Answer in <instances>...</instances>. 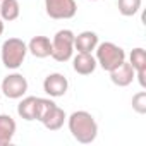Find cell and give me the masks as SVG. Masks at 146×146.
Segmentation results:
<instances>
[{
    "label": "cell",
    "mask_w": 146,
    "mask_h": 146,
    "mask_svg": "<svg viewBox=\"0 0 146 146\" xmlns=\"http://www.w3.org/2000/svg\"><path fill=\"white\" fill-rule=\"evenodd\" d=\"M17 131L16 120L9 113H0V146H7L12 143Z\"/></svg>",
    "instance_id": "4fadbf2b"
},
{
    "label": "cell",
    "mask_w": 146,
    "mask_h": 146,
    "mask_svg": "<svg viewBox=\"0 0 146 146\" xmlns=\"http://www.w3.org/2000/svg\"><path fill=\"white\" fill-rule=\"evenodd\" d=\"M65 119H67L65 112H64L58 105H55V107L41 119V124H43L48 131H58V129H62Z\"/></svg>",
    "instance_id": "5bb4252c"
},
{
    "label": "cell",
    "mask_w": 146,
    "mask_h": 146,
    "mask_svg": "<svg viewBox=\"0 0 146 146\" xmlns=\"http://www.w3.org/2000/svg\"><path fill=\"white\" fill-rule=\"evenodd\" d=\"M57 103L53 102V100H50V98H36V115H35V120H40L41 122V119L55 107Z\"/></svg>",
    "instance_id": "ac0fdd59"
},
{
    "label": "cell",
    "mask_w": 146,
    "mask_h": 146,
    "mask_svg": "<svg viewBox=\"0 0 146 146\" xmlns=\"http://www.w3.org/2000/svg\"><path fill=\"white\" fill-rule=\"evenodd\" d=\"M134 79H136V72H134L132 65H131L129 62H125V60H124L119 67H115L113 70H110V81H112L115 86H119V88L129 86Z\"/></svg>",
    "instance_id": "ba28073f"
},
{
    "label": "cell",
    "mask_w": 146,
    "mask_h": 146,
    "mask_svg": "<svg viewBox=\"0 0 146 146\" xmlns=\"http://www.w3.org/2000/svg\"><path fill=\"white\" fill-rule=\"evenodd\" d=\"M0 2H2V0H0Z\"/></svg>",
    "instance_id": "7402d4cb"
},
{
    "label": "cell",
    "mask_w": 146,
    "mask_h": 146,
    "mask_svg": "<svg viewBox=\"0 0 146 146\" xmlns=\"http://www.w3.org/2000/svg\"><path fill=\"white\" fill-rule=\"evenodd\" d=\"M67 90H69V81L60 72H52L43 81V91L50 98H60L67 93Z\"/></svg>",
    "instance_id": "52a82bcc"
},
{
    "label": "cell",
    "mask_w": 146,
    "mask_h": 146,
    "mask_svg": "<svg viewBox=\"0 0 146 146\" xmlns=\"http://www.w3.org/2000/svg\"><path fill=\"white\" fill-rule=\"evenodd\" d=\"M28 52L36 58H46L52 55V41L48 36H35L28 43Z\"/></svg>",
    "instance_id": "7c38bea8"
},
{
    "label": "cell",
    "mask_w": 146,
    "mask_h": 146,
    "mask_svg": "<svg viewBox=\"0 0 146 146\" xmlns=\"http://www.w3.org/2000/svg\"><path fill=\"white\" fill-rule=\"evenodd\" d=\"M28 55V43L21 38H9L2 43V64L7 69H19Z\"/></svg>",
    "instance_id": "3957f363"
},
{
    "label": "cell",
    "mask_w": 146,
    "mask_h": 146,
    "mask_svg": "<svg viewBox=\"0 0 146 146\" xmlns=\"http://www.w3.org/2000/svg\"><path fill=\"white\" fill-rule=\"evenodd\" d=\"M0 88H2L4 96H7L9 100H19L28 91V79L19 72H12V74L4 78Z\"/></svg>",
    "instance_id": "5b68a950"
},
{
    "label": "cell",
    "mask_w": 146,
    "mask_h": 146,
    "mask_svg": "<svg viewBox=\"0 0 146 146\" xmlns=\"http://www.w3.org/2000/svg\"><path fill=\"white\" fill-rule=\"evenodd\" d=\"M132 110L139 115L146 113V91H139L132 96Z\"/></svg>",
    "instance_id": "d6986e66"
},
{
    "label": "cell",
    "mask_w": 146,
    "mask_h": 146,
    "mask_svg": "<svg viewBox=\"0 0 146 146\" xmlns=\"http://www.w3.org/2000/svg\"><path fill=\"white\" fill-rule=\"evenodd\" d=\"M141 2L143 0H119L117 2V7H119V12L125 17H132L139 12L141 9Z\"/></svg>",
    "instance_id": "e0dca14e"
},
{
    "label": "cell",
    "mask_w": 146,
    "mask_h": 146,
    "mask_svg": "<svg viewBox=\"0 0 146 146\" xmlns=\"http://www.w3.org/2000/svg\"><path fill=\"white\" fill-rule=\"evenodd\" d=\"M74 33L70 29H60L52 40V58L57 62H67L74 55Z\"/></svg>",
    "instance_id": "277c9868"
},
{
    "label": "cell",
    "mask_w": 146,
    "mask_h": 146,
    "mask_svg": "<svg viewBox=\"0 0 146 146\" xmlns=\"http://www.w3.org/2000/svg\"><path fill=\"white\" fill-rule=\"evenodd\" d=\"M98 43V35L95 31H83L74 36V50L83 53H93Z\"/></svg>",
    "instance_id": "8fae6325"
},
{
    "label": "cell",
    "mask_w": 146,
    "mask_h": 146,
    "mask_svg": "<svg viewBox=\"0 0 146 146\" xmlns=\"http://www.w3.org/2000/svg\"><path fill=\"white\" fill-rule=\"evenodd\" d=\"M91 2H96V0H91Z\"/></svg>",
    "instance_id": "44dd1931"
},
{
    "label": "cell",
    "mask_w": 146,
    "mask_h": 146,
    "mask_svg": "<svg viewBox=\"0 0 146 146\" xmlns=\"http://www.w3.org/2000/svg\"><path fill=\"white\" fill-rule=\"evenodd\" d=\"M98 64H96V58L91 55V53H83V52H78V55L72 58V69H74L78 74L81 76H90L96 70Z\"/></svg>",
    "instance_id": "30bf717a"
},
{
    "label": "cell",
    "mask_w": 146,
    "mask_h": 146,
    "mask_svg": "<svg viewBox=\"0 0 146 146\" xmlns=\"http://www.w3.org/2000/svg\"><path fill=\"white\" fill-rule=\"evenodd\" d=\"M4 29H5V26H4V21H2V17H0V36L4 35Z\"/></svg>",
    "instance_id": "ffe728a7"
},
{
    "label": "cell",
    "mask_w": 146,
    "mask_h": 146,
    "mask_svg": "<svg viewBox=\"0 0 146 146\" xmlns=\"http://www.w3.org/2000/svg\"><path fill=\"white\" fill-rule=\"evenodd\" d=\"M129 64L132 65V69L136 72L139 86L144 90L146 88V79H144V76H146V52H144V48H141V46L134 48L129 55Z\"/></svg>",
    "instance_id": "9c48e42d"
},
{
    "label": "cell",
    "mask_w": 146,
    "mask_h": 146,
    "mask_svg": "<svg viewBox=\"0 0 146 146\" xmlns=\"http://www.w3.org/2000/svg\"><path fill=\"white\" fill-rule=\"evenodd\" d=\"M67 125L72 137L81 144H91L98 136V124L95 117L86 110L72 112L67 119Z\"/></svg>",
    "instance_id": "6da1fadb"
},
{
    "label": "cell",
    "mask_w": 146,
    "mask_h": 146,
    "mask_svg": "<svg viewBox=\"0 0 146 146\" xmlns=\"http://www.w3.org/2000/svg\"><path fill=\"white\" fill-rule=\"evenodd\" d=\"M95 52H96V55H95L96 64H98L103 70H107V72L113 70L115 67H119V65L125 60V52H124V48L119 46V45H115V43H112V41L98 43L96 48H95Z\"/></svg>",
    "instance_id": "7a4b0ae2"
},
{
    "label": "cell",
    "mask_w": 146,
    "mask_h": 146,
    "mask_svg": "<svg viewBox=\"0 0 146 146\" xmlns=\"http://www.w3.org/2000/svg\"><path fill=\"white\" fill-rule=\"evenodd\" d=\"M21 16V5L17 0H2L0 2V17L4 23H12Z\"/></svg>",
    "instance_id": "9a60e30c"
},
{
    "label": "cell",
    "mask_w": 146,
    "mask_h": 146,
    "mask_svg": "<svg viewBox=\"0 0 146 146\" xmlns=\"http://www.w3.org/2000/svg\"><path fill=\"white\" fill-rule=\"evenodd\" d=\"M45 11L52 19H72L78 12L76 0H45Z\"/></svg>",
    "instance_id": "8992f818"
},
{
    "label": "cell",
    "mask_w": 146,
    "mask_h": 146,
    "mask_svg": "<svg viewBox=\"0 0 146 146\" xmlns=\"http://www.w3.org/2000/svg\"><path fill=\"white\" fill-rule=\"evenodd\" d=\"M36 98L38 96H26L19 102L17 105V113L21 119L31 122L35 120V115H36Z\"/></svg>",
    "instance_id": "2e32d148"
}]
</instances>
